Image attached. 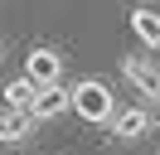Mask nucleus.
I'll return each instance as SVG.
<instances>
[{
  "mask_svg": "<svg viewBox=\"0 0 160 155\" xmlns=\"http://www.w3.org/2000/svg\"><path fill=\"white\" fill-rule=\"evenodd\" d=\"M68 107H73V87H63V82H44L39 97H34V116H39V121H53V116H63Z\"/></svg>",
  "mask_w": 160,
  "mask_h": 155,
  "instance_id": "20e7f679",
  "label": "nucleus"
},
{
  "mask_svg": "<svg viewBox=\"0 0 160 155\" xmlns=\"http://www.w3.org/2000/svg\"><path fill=\"white\" fill-rule=\"evenodd\" d=\"M121 78L141 92V102L160 107V63H150L146 53H121Z\"/></svg>",
  "mask_w": 160,
  "mask_h": 155,
  "instance_id": "f03ea898",
  "label": "nucleus"
},
{
  "mask_svg": "<svg viewBox=\"0 0 160 155\" xmlns=\"http://www.w3.org/2000/svg\"><path fill=\"white\" fill-rule=\"evenodd\" d=\"M0 63H5V39H0Z\"/></svg>",
  "mask_w": 160,
  "mask_h": 155,
  "instance_id": "1a4fd4ad",
  "label": "nucleus"
},
{
  "mask_svg": "<svg viewBox=\"0 0 160 155\" xmlns=\"http://www.w3.org/2000/svg\"><path fill=\"white\" fill-rule=\"evenodd\" d=\"M73 112H78L82 121H92V126H107L112 116H117V97H112V87L102 82V78H82V82L73 87Z\"/></svg>",
  "mask_w": 160,
  "mask_h": 155,
  "instance_id": "f257e3e1",
  "label": "nucleus"
},
{
  "mask_svg": "<svg viewBox=\"0 0 160 155\" xmlns=\"http://www.w3.org/2000/svg\"><path fill=\"white\" fill-rule=\"evenodd\" d=\"M131 34H136L141 44L155 53V48H160V10H146V5L131 10Z\"/></svg>",
  "mask_w": 160,
  "mask_h": 155,
  "instance_id": "0eeeda50",
  "label": "nucleus"
},
{
  "mask_svg": "<svg viewBox=\"0 0 160 155\" xmlns=\"http://www.w3.org/2000/svg\"><path fill=\"white\" fill-rule=\"evenodd\" d=\"M24 78H34V82H58L63 78V53L58 48H49V44H39V48H29L24 53Z\"/></svg>",
  "mask_w": 160,
  "mask_h": 155,
  "instance_id": "7ed1b4c3",
  "label": "nucleus"
},
{
  "mask_svg": "<svg viewBox=\"0 0 160 155\" xmlns=\"http://www.w3.org/2000/svg\"><path fill=\"white\" fill-rule=\"evenodd\" d=\"M155 131H160V116H155Z\"/></svg>",
  "mask_w": 160,
  "mask_h": 155,
  "instance_id": "9d476101",
  "label": "nucleus"
},
{
  "mask_svg": "<svg viewBox=\"0 0 160 155\" xmlns=\"http://www.w3.org/2000/svg\"><path fill=\"white\" fill-rule=\"evenodd\" d=\"M34 97H39V82H34V78H10V82H5V107L34 112Z\"/></svg>",
  "mask_w": 160,
  "mask_h": 155,
  "instance_id": "6e6552de",
  "label": "nucleus"
},
{
  "mask_svg": "<svg viewBox=\"0 0 160 155\" xmlns=\"http://www.w3.org/2000/svg\"><path fill=\"white\" fill-rule=\"evenodd\" d=\"M34 126H39V116H34V112L5 107V112H0V141H5V145H20V141H29V136H34Z\"/></svg>",
  "mask_w": 160,
  "mask_h": 155,
  "instance_id": "39448f33",
  "label": "nucleus"
},
{
  "mask_svg": "<svg viewBox=\"0 0 160 155\" xmlns=\"http://www.w3.org/2000/svg\"><path fill=\"white\" fill-rule=\"evenodd\" d=\"M146 131H155V116L146 107H126L121 116H112V136L117 141H141Z\"/></svg>",
  "mask_w": 160,
  "mask_h": 155,
  "instance_id": "423d86ee",
  "label": "nucleus"
}]
</instances>
